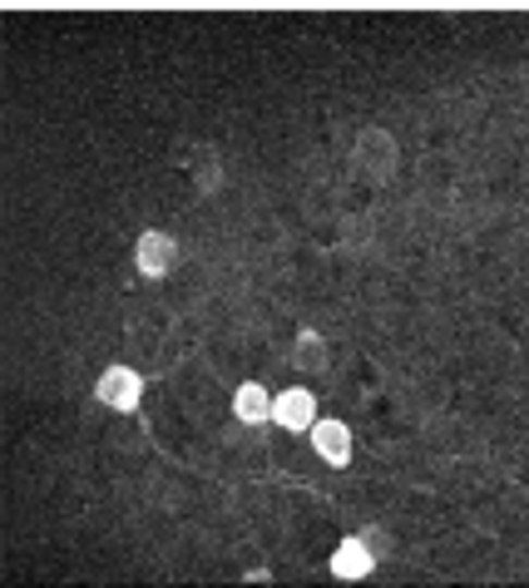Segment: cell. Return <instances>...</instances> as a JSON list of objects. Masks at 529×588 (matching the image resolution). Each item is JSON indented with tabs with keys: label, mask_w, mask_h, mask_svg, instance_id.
<instances>
[{
	"label": "cell",
	"mask_w": 529,
	"mask_h": 588,
	"mask_svg": "<svg viewBox=\"0 0 529 588\" xmlns=\"http://www.w3.org/2000/svg\"><path fill=\"white\" fill-rule=\"evenodd\" d=\"M95 401L104 411H120V416H130L134 406L144 401V376L134 371V366H104L95 381Z\"/></svg>",
	"instance_id": "obj_2"
},
{
	"label": "cell",
	"mask_w": 529,
	"mask_h": 588,
	"mask_svg": "<svg viewBox=\"0 0 529 588\" xmlns=\"http://www.w3.org/2000/svg\"><path fill=\"white\" fill-rule=\"evenodd\" d=\"M233 416H238V426H268L272 420V391L258 381L238 385V391H233Z\"/></svg>",
	"instance_id": "obj_7"
},
{
	"label": "cell",
	"mask_w": 529,
	"mask_h": 588,
	"mask_svg": "<svg viewBox=\"0 0 529 588\" xmlns=\"http://www.w3.org/2000/svg\"><path fill=\"white\" fill-rule=\"evenodd\" d=\"M188 173H194L198 198H213V193L223 188V154H218L213 144H198V149H194V163H188Z\"/></svg>",
	"instance_id": "obj_8"
},
{
	"label": "cell",
	"mask_w": 529,
	"mask_h": 588,
	"mask_svg": "<svg viewBox=\"0 0 529 588\" xmlns=\"http://www.w3.org/2000/svg\"><path fill=\"white\" fill-rule=\"evenodd\" d=\"M371 568H377V544L367 535H352L332 549V574L342 584H361V578H371Z\"/></svg>",
	"instance_id": "obj_5"
},
{
	"label": "cell",
	"mask_w": 529,
	"mask_h": 588,
	"mask_svg": "<svg viewBox=\"0 0 529 588\" xmlns=\"http://www.w3.org/2000/svg\"><path fill=\"white\" fill-rule=\"evenodd\" d=\"M134 268H139V278H169L173 268H179V237L163 233V228H149V233H139V243H134Z\"/></svg>",
	"instance_id": "obj_3"
},
{
	"label": "cell",
	"mask_w": 529,
	"mask_h": 588,
	"mask_svg": "<svg viewBox=\"0 0 529 588\" xmlns=\"http://www.w3.org/2000/svg\"><path fill=\"white\" fill-rule=\"evenodd\" d=\"M312 450L322 455V465H332V470H342L346 461H352V426L346 420H336V416H322V420H312Z\"/></svg>",
	"instance_id": "obj_6"
},
{
	"label": "cell",
	"mask_w": 529,
	"mask_h": 588,
	"mask_svg": "<svg viewBox=\"0 0 529 588\" xmlns=\"http://www.w3.org/2000/svg\"><path fill=\"white\" fill-rule=\"evenodd\" d=\"M396 163H401V144H396V134L391 128H361L357 139H352V169L361 173L367 183H386L391 173H396Z\"/></svg>",
	"instance_id": "obj_1"
},
{
	"label": "cell",
	"mask_w": 529,
	"mask_h": 588,
	"mask_svg": "<svg viewBox=\"0 0 529 588\" xmlns=\"http://www.w3.org/2000/svg\"><path fill=\"white\" fill-rule=\"evenodd\" d=\"M327 362H332V352H327V336L322 332H297V342H292V366L303 376H322L327 371Z\"/></svg>",
	"instance_id": "obj_9"
},
{
	"label": "cell",
	"mask_w": 529,
	"mask_h": 588,
	"mask_svg": "<svg viewBox=\"0 0 529 588\" xmlns=\"http://www.w3.org/2000/svg\"><path fill=\"white\" fill-rule=\"evenodd\" d=\"M272 420H278L282 430H292V436H307L317 420V396L307 385H287V391L272 396Z\"/></svg>",
	"instance_id": "obj_4"
}]
</instances>
